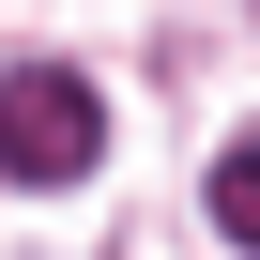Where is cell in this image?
Here are the masks:
<instances>
[{
    "instance_id": "cell-2",
    "label": "cell",
    "mask_w": 260,
    "mask_h": 260,
    "mask_svg": "<svg viewBox=\"0 0 260 260\" xmlns=\"http://www.w3.org/2000/svg\"><path fill=\"white\" fill-rule=\"evenodd\" d=\"M214 230L260 260V138H230V153H214Z\"/></svg>"
},
{
    "instance_id": "cell-1",
    "label": "cell",
    "mask_w": 260,
    "mask_h": 260,
    "mask_svg": "<svg viewBox=\"0 0 260 260\" xmlns=\"http://www.w3.org/2000/svg\"><path fill=\"white\" fill-rule=\"evenodd\" d=\"M107 153V92L77 61H16L0 77V184H77Z\"/></svg>"
}]
</instances>
